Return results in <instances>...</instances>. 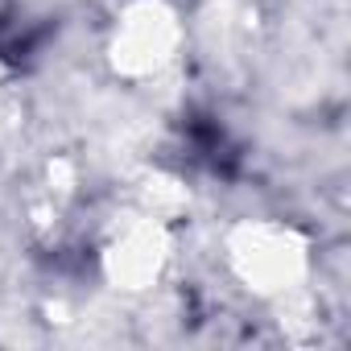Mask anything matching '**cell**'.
I'll use <instances>...</instances> for the list:
<instances>
[{"instance_id": "obj_2", "label": "cell", "mask_w": 351, "mask_h": 351, "mask_svg": "<svg viewBox=\"0 0 351 351\" xmlns=\"http://www.w3.org/2000/svg\"><path fill=\"white\" fill-rule=\"evenodd\" d=\"M173 42H178L173 17L161 5H141V9H132L124 17V25L116 34V62L128 75L161 71L173 58Z\"/></svg>"}, {"instance_id": "obj_1", "label": "cell", "mask_w": 351, "mask_h": 351, "mask_svg": "<svg viewBox=\"0 0 351 351\" xmlns=\"http://www.w3.org/2000/svg\"><path fill=\"white\" fill-rule=\"evenodd\" d=\"M232 261L244 281H252L265 293L289 289L293 277L302 273V252L289 232L281 228H244L232 244Z\"/></svg>"}, {"instance_id": "obj_3", "label": "cell", "mask_w": 351, "mask_h": 351, "mask_svg": "<svg viewBox=\"0 0 351 351\" xmlns=\"http://www.w3.org/2000/svg\"><path fill=\"white\" fill-rule=\"evenodd\" d=\"M161 228L157 223H132L112 248H108V273L112 281H124V285H145L157 277L161 269Z\"/></svg>"}]
</instances>
